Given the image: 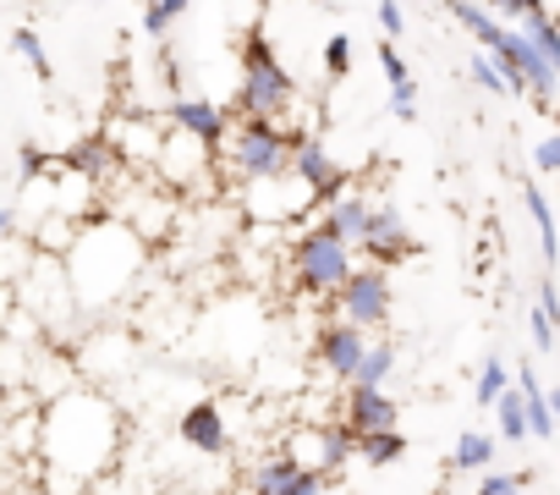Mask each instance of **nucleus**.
<instances>
[{"mask_svg":"<svg viewBox=\"0 0 560 495\" xmlns=\"http://www.w3.org/2000/svg\"><path fill=\"white\" fill-rule=\"evenodd\" d=\"M314 7H336V0H314Z\"/></svg>","mask_w":560,"mask_h":495,"instance_id":"obj_36","label":"nucleus"},{"mask_svg":"<svg viewBox=\"0 0 560 495\" xmlns=\"http://www.w3.org/2000/svg\"><path fill=\"white\" fill-rule=\"evenodd\" d=\"M12 226H18V209H0V237H12Z\"/></svg>","mask_w":560,"mask_h":495,"instance_id":"obj_34","label":"nucleus"},{"mask_svg":"<svg viewBox=\"0 0 560 495\" xmlns=\"http://www.w3.org/2000/svg\"><path fill=\"white\" fill-rule=\"evenodd\" d=\"M292 171L308 182V193H314L319 204H330V198L347 187V171H341V165L330 160V149H325L319 138H308L303 127L292 133Z\"/></svg>","mask_w":560,"mask_h":495,"instance_id":"obj_7","label":"nucleus"},{"mask_svg":"<svg viewBox=\"0 0 560 495\" xmlns=\"http://www.w3.org/2000/svg\"><path fill=\"white\" fill-rule=\"evenodd\" d=\"M12 50H18V56H23L45 83L56 78V67H50V56H45V45H39V34H34V28H18V34H12Z\"/></svg>","mask_w":560,"mask_h":495,"instance_id":"obj_24","label":"nucleus"},{"mask_svg":"<svg viewBox=\"0 0 560 495\" xmlns=\"http://www.w3.org/2000/svg\"><path fill=\"white\" fill-rule=\"evenodd\" d=\"M516 28H522V34H527V39H533V45L544 50V61H549V67L560 72V23H555V18H549L544 7H538V12H533V18H522Z\"/></svg>","mask_w":560,"mask_h":495,"instance_id":"obj_18","label":"nucleus"},{"mask_svg":"<svg viewBox=\"0 0 560 495\" xmlns=\"http://www.w3.org/2000/svg\"><path fill=\"white\" fill-rule=\"evenodd\" d=\"M165 122H171V127H182V133H192V138H198V143H209V149H214V143H225V133H231V127H225V111H220L214 100H171Z\"/></svg>","mask_w":560,"mask_h":495,"instance_id":"obj_11","label":"nucleus"},{"mask_svg":"<svg viewBox=\"0 0 560 495\" xmlns=\"http://www.w3.org/2000/svg\"><path fill=\"white\" fill-rule=\"evenodd\" d=\"M538 309L560 325V292H555V281H544V287H538Z\"/></svg>","mask_w":560,"mask_h":495,"instance_id":"obj_33","label":"nucleus"},{"mask_svg":"<svg viewBox=\"0 0 560 495\" xmlns=\"http://www.w3.org/2000/svg\"><path fill=\"white\" fill-rule=\"evenodd\" d=\"M314 347H319V364H325L341 385H352L358 369H363V358H369V331L352 325V320H330V325L319 331Z\"/></svg>","mask_w":560,"mask_h":495,"instance_id":"obj_6","label":"nucleus"},{"mask_svg":"<svg viewBox=\"0 0 560 495\" xmlns=\"http://www.w3.org/2000/svg\"><path fill=\"white\" fill-rule=\"evenodd\" d=\"M380 28H385V39H401V34H407V12H401V0H380Z\"/></svg>","mask_w":560,"mask_h":495,"instance_id":"obj_30","label":"nucleus"},{"mask_svg":"<svg viewBox=\"0 0 560 495\" xmlns=\"http://www.w3.org/2000/svg\"><path fill=\"white\" fill-rule=\"evenodd\" d=\"M390 369H396V342H369V358H363V369H358L352 385H385Z\"/></svg>","mask_w":560,"mask_h":495,"instance_id":"obj_22","label":"nucleus"},{"mask_svg":"<svg viewBox=\"0 0 560 495\" xmlns=\"http://www.w3.org/2000/svg\"><path fill=\"white\" fill-rule=\"evenodd\" d=\"M555 133H560V111H555Z\"/></svg>","mask_w":560,"mask_h":495,"instance_id":"obj_37","label":"nucleus"},{"mask_svg":"<svg viewBox=\"0 0 560 495\" xmlns=\"http://www.w3.org/2000/svg\"><path fill=\"white\" fill-rule=\"evenodd\" d=\"M358 451H363L369 468H390V462L407 457V435H401V429H380V435H363Z\"/></svg>","mask_w":560,"mask_h":495,"instance_id":"obj_17","label":"nucleus"},{"mask_svg":"<svg viewBox=\"0 0 560 495\" xmlns=\"http://www.w3.org/2000/svg\"><path fill=\"white\" fill-rule=\"evenodd\" d=\"M451 462H456V473H478V468H489V462H494V435H478V429H467V435L456 440Z\"/></svg>","mask_w":560,"mask_h":495,"instance_id":"obj_19","label":"nucleus"},{"mask_svg":"<svg viewBox=\"0 0 560 495\" xmlns=\"http://www.w3.org/2000/svg\"><path fill=\"white\" fill-rule=\"evenodd\" d=\"M483 7H489L500 23H505V18H511V23H522V18H533V12H538V0H483Z\"/></svg>","mask_w":560,"mask_h":495,"instance_id":"obj_29","label":"nucleus"},{"mask_svg":"<svg viewBox=\"0 0 560 495\" xmlns=\"http://www.w3.org/2000/svg\"><path fill=\"white\" fill-rule=\"evenodd\" d=\"M522 484H527L522 468H516V473H483V479H478V495H522Z\"/></svg>","mask_w":560,"mask_h":495,"instance_id":"obj_27","label":"nucleus"},{"mask_svg":"<svg viewBox=\"0 0 560 495\" xmlns=\"http://www.w3.org/2000/svg\"><path fill=\"white\" fill-rule=\"evenodd\" d=\"M494 418H500V440H511V446H522V440L533 435V418H527V396H522V385H511V391L494 402Z\"/></svg>","mask_w":560,"mask_h":495,"instance_id":"obj_16","label":"nucleus"},{"mask_svg":"<svg viewBox=\"0 0 560 495\" xmlns=\"http://www.w3.org/2000/svg\"><path fill=\"white\" fill-rule=\"evenodd\" d=\"M516 385H522V396H527V418H533V435H538V440H549V435L560 429V418H555V407H549V391L538 385V375H533V364H522V375H516Z\"/></svg>","mask_w":560,"mask_h":495,"instance_id":"obj_14","label":"nucleus"},{"mask_svg":"<svg viewBox=\"0 0 560 495\" xmlns=\"http://www.w3.org/2000/svg\"><path fill=\"white\" fill-rule=\"evenodd\" d=\"M472 391H478V407H494V402L511 391V369H505L500 358H489V364L478 369V385H472Z\"/></svg>","mask_w":560,"mask_h":495,"instance_id":"obj_23","label":"nucleus"},{"mask_svg":"<svg viewBox=\"0 0 560 495\" xmlns=\"http://www.w3.org/2000/svg\"><path fill=\"white\" fill-rule=\"evenodd\" d=\"M369 220H374V204H369L363 193H347V187H341V193L330 198V209H325V226H330L336 237H347L352 248L369 237Z\"/></svg>","mask_w":560,"mask_h":495,"instance_id":"obj_12","label":"nucleus"},{"mask_svg":"<svg viewBox=\"0 0 560 495\" xmlns=\"http://www.w3.org/2000/svg\"><path fill=\"white\" fill-rule=\"evenodd\" d=\"M549 407H555V418H560V385H555V391H549Z\"/></svg>","mask_w":560,"mask_h":495,"instance_id":"obj_35","label":"nucleus"},{"mask_svg":"<svg viewBox=\"0 0 560 495\" xmlns=\"http://www.w3.org/2000/svg\"><path fill=\"white\" fill-rule=\"evenodd\" d=\"M325 484H330V473H325V468H298V479H292V490H287V495H325Z\"/></svg>","mask_w":560,"mask_h":495,"instance_id":"obj_28","label":"nucleus"},{"mask_svg":"<svg viewBox=\"0 0 560 495\" xmlns=\"http://www.w3.org/2000/svg\"><path fill=\"white\" fill-rule=\"evenodd\" d=\"M325 72L330 78H352V39L347 34H330L325 39Z\"/></svg>","mask_w":560,"mask_h":495,"instance_id":"obj_26","label":"nucleus"},{"mask_svg":"<svg viewBox=\"0 0 560 495\" xmlns=\"http://www.w3.org/2000/svg\"><path fill=\"white\" fill-rule=\"evenodd\" d=\"M390 116L396 122H418V83L412 89H390Z\"/></svg>","mask_w":560,"mask_h":495,"instance_id":"obj_31","label":"nucleus"},{"mask_svg":"<svg viewBox=\"0 0 560 495\" xmlns=\"http://www.w3.org/2000/svg\"><path fill=\"white\" fill-rule=\"evenodd\" d=\"M467 78H472V83H478L483 94H500V100H505V94H516L494 50H478V56H472V67H467Z\"/></svg>","mask_w":560,"mask_h":495,"instance_id":"obj_20","label":"nucleus"},{"mask_svg":"<svg viewBox=\"0 0 560 495\" xmlns=\"http://www.w3.org/2000/svg\"><path fill=\"white\" fill-rule=\"evenodd\" d=\"M116 446H121V418H116V407L100 391H67L45 413V457L72 484L100 479L110 468Z\"/></svg>","mask_w":560,"mask_h":495,"instance_id":"obj_1","label":"nucleus"},{"mask_svg":"<svg viewBox=\"0 0 560 495\" xmlns=\"http://www.w3.org/2000/svg\"><path fill=\"white\" fill-rule=\"evenodd\" d=\"M522 204H527V215H533V226H538L544 270H555V260H560V237H555V209H549V198H544V187H538L533 176H522Z\"/></svg>","mask_w":560,"mask_h":495,"instance_id":"obj_13","label":"nucleus"},{"mask_svg":"<svg viewBox=\"0 0 560 495\" xmlns=\"http://www.w3.org/2000/svg\"><path fill=\"white\" fill-rule=\"evenodd\" d=\"M380 72H385V83H390V89H412V72H407V61H401L396 39H380Z\"/></svg>","mask_w":560,"mask_h":495,"instance_id":"obj_25","label":"nucleus"},{"mask_svg":"<svg viewBox=\"0 0 560 495\" xmlns=\"http://www.w3.org/2000/svg\"><path fill=\"white\" fill-rule=\"evenodd\" d=\"M298 468H303V462H298L292 451H287V457H269V462H258V468H253L247 490H253V495H287V490H292V479H298Z\"/></svg>","mask_w":560,"mask_h":495,"instance_id":"obj_15","label":"nucleus"},{"mask_svg":"<svg viewBox=\"0 0 560 495\" xmlns=\"http://www.w3.org/2000/svg\"><path fill=\"white\" fill-rule=\"evenodd\" d=\"M187 7H192V0H143V34H149V39H165V34L182 23Z\"/></svg>","mask_w":560,"mask_h":495,"instance_id":"obj_21","label":"nucleus"},{"mask_svg":"<svg viewBox=\"0 0 560 495\" xmlns=\"http://www.w3.org/2000/svg\"><path fill=\"white\" fill-rule=\"evenodd\" d=\"M225 165H231L242 182L280 176V171L292 165V133H280L269 116H242V122L225 133Z\"/></svg>","mask_w":560,"mask_h":495,"instance_id":"obj_4","label":"nucleus"},{"mask_svg":"<svg viewBox=\"0 0 560 495\" xmlns=\"http://www.w3.org/2000/svg\"><path fill=\"white\" fill-rule=\"evenodd\" d=\"M292 105H298L292 72L280 67V56H275V45L264 39V28H253V34L242 39V94H236V111H242V116H269V122H280Z\"/></svg>","mask_w":560,"mask_h":495,"instance_id":"obj_2","label":"nucleus"},{"mask_svg":"<svg viewBox=\"0 0 560 495\" xmlns=\"http://www.w3.org/2000/svg\"><path fill=\"white\" fill-rule=\"evenodd\" d=\"M182 440L192 446V451H203V457H220V451H231V429H225V413L214 407V402H192L187 413H182Z\"/></svg>","mask_w":560,"mask_h":495,"instance_id":"obj_10","label":"nucleus"},{"mask_svg":"<svg viewBox=\"0 0 560 495\" xmlns=\"http://www.w3.org/2000/svg\"><path fill=\"white\" fill-rule=\"evenodd\" d=\"M390 276H385V265H358L352 276H347V287L336 292V309H341V320H352V325H363V331H380V325H390Z\"/></svg>","mask_w":560,"mask_h":495,"instance_id":"obj_5","label":"nucleus"},{"mask_svg":"<svg viewBox=\"0 0 560 495\" xmlns=\"http://www.w3.org/2000/svg\"><path fill=\"white\" fill-rule=\"evenodd\" d=\"M396 418H401V407H396V396L385 391V385H352L347 391V429L363 440V435H380V429H396Z\"/></svg>","mask_w":560,"mask_h":495,"instance_id":"obj_9","label":"nucleus"},{"mask_svg":"<svg viewBox=\"0 0 560 495\" xmlns=\"http://www.w3.org/2000/svg\"><path fill=\"white\" fill-rule=\"evenodd\" d=\"M533 165H538V171H560V133H549V138L533 149Z\"/></svg>","mask_w":560,"mask_h":495,"instance_id":"obj_32","label":"nucleus"},{"mask_svg":"<svg viewBox=\"0 0 560 495\" xmlns=\"http://www.w3.org/2000/svg\"><path fill=\"white\" fill-rule=\"evenodd\" d=\"M358 248L369 254V265H401V260H412V254H418V242H412V231H407L401 209H390V204H374L369 237H363Z\"/></svg>","mask_w":560,"mask_h":495,"instance_id":"obj_8","label":"nucleus"},{"mask_svg":"<svg viewBox=\"0 0 560 495\" xmlns=\"http://www.w3.org/2000/svg\"><path fill=\"white\" fill-rule=\"evenodd\" d=\"M352 270H358L352 242H347V237H336L325 220H319V226H308V231L292 242V276H298V287H308V292L336 298V292L347 287V276H352Z\"/></svg>","mask_w":560,"mask_h":495,"instance_id":"obj_3","label":"nucleus"}]
</instances>
